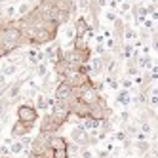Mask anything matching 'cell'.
<instances>
[{"instance_id":"6da1fadb","label":"cell","mask_w":158,"mask_h":158,"mask_svg":"<svg viewBox=\"0 0 158 158\" xmlns=\"http://www.w3.org/2000/svg\"><path fill=\"white\" fill-rule=\"evenodd\" d=\"M21 46H29V40L23 35L17 19H10L6 25L0 27V55L8 57Z\"/></svg>"},{"instance_id":"7a4b0ae2","label":"cell","mask_w":158,"mask_h":158,"mask_svg":"<svg viewBox=\"0 0 158 158\" xmlns=\"http://www.w3.org/2000/svg\"><path fill=\"white\" fill-rule=\"evenodd\" d=\"M17 120H21L23 124H27V126H31V128H35L36 122L40 120L38 109L35 105H31V103H21L17 107Z\"/></svg>"},{"instance_id":"3957f363","label":"cell","mask_w":158,"mask_h":158,"mask_svg":"<svg viewBox=\"0 0 158 158\" xmlns=\"http://www.w3.org/2000/svg\"><path fill=\"white\" fill-rule=\"evenodd\" d=\"M52 116L55 118V122L63 126V124L69 122V118L73 116L71 112V101H57L55 99V103L52 105Z\"/></svg>"},{"instance_id":"277c9868","label":"cell","mask_w":158,"mask_h":158,"mask_svg":"<svg viewBox=\"0 0 158 158\" xmlns=\"http://www.w3.org/2000/svg\"><path fill=\"white\" fill-rule=\"evenodd\" d=\"M89 116L95 118V120H99V122H103V120H110L112 110H110V107L107 105V101H105L103 97H99L95 103L89 107Z\"/></svg>"},{"instance_id":"5b68a950","label":"cell","mask_w":158,"mask_h":158,"mask_svg":"<svg viewBox=\"0 0 158 158\" xmlns=\"http://www.w3.org/2000/svg\"><path fill=\"white\" fill-rule=\"evenodd\" d=\"M59 128H61V126L55 122V118L52 116V112L44 114V116L38 120V131H42V133H50V135H53V133L59 131Z\"/></svg>"},{"instance_id":"8992f818","label":"cell","mask_w":158,"mask_h":158,"mask_svg":"<svg viewBox=\"0 0 158 158\" xmlns=\"http://www.w3.org/2000/svg\"><path fill=\"white\" fill-rule=\"evenodd\" d=\"M53 40H55V36L52 35V32H50V31H46L44 27H40V29H36L35 35H32V38H31V46L38 48V46H44V44L53 42Z\"/></svg>"},{"instance_id":"52a82bcc","label":"cell","mask_w":158,"mask_h":158,"mask_svg":"<svg viewBox=\"0 0 158 158\" xmlns=\"http://www.w3.org/2000/svg\"><path fill=\"white\" fill-rule=\"evenodd\" d=\"M89 107H92V105H88L86 101H82V99H73L71 101V112L78 120H84V118L89 116Z\"/></svg>"},{"instance_id":"ba28073f","label":"cell","mask_w":158,"mask_h":158,"mask_svg":"<svg viewBox=\"0 0 158 158\" xmlns=\"http://www.w3.org/2000/svg\"><path fill=\"white\" fill-rule=\"evenodd\" d=\"M55 99L57 101H73V86L67 80H59V84L55 86Z\"/></svg>"},{"instance_id":"9c48e42d","label":"cell","mask_w":158,"mask_h":158,"mask_svg":"<svg viewBox=\"0 0 158 158\" xmlns=\"http://www.w3.org/2000/svg\"><path fill=\"white\" fill-rule=\"evenodd\" d=\"M31 131H32L31 126L23 124L21 120H15V122H14V126H12V130H10V137L15 141V139H21V137H25V135H29Z\"/></svg>"},{"instance_id":"30bf717a","label":"cell","mask_w":158,"mask_h":158,"mask_svg":"<svg viewBox=\"0 0 158 158\" xmlns=\"http://www.w3.org/2000/svg\"><path fill=\"white\" fill-rule=\"evenodd\" d=\"M65 80L69 82L73 88H76V86H86V84L92 82V74H84V73H80V71H76V73H71L69 76L65 78Z\"/></svg>"},{"instance_id":"8fae6325","label":"cell","mask_w":158,"mask_h":158,"mask_svg":"<svg viewBox=\"0 0 158 158\" xmlns=\"http://www.w3.org/2000/svg\"><path fill=\"white\" fill-rule=\"evenodd\" d=\"M89 31H92V29H89V23H88V19H86L84 15H80V17H76V19H74V32H76V36H74V38L84 40V36L88 35Z\"/></svg>"},{"instance_id":"7c38bea8","label":"cell","mask_w":158,"mask_h":158,"mask_svg":"<svg viewBox=\"0 0 158 158\" xmlns=\"http://www.w3.org/2000/svg\"><path fill=\"white\" fill-rule=\"evenodd\" d=\"M50 147L53 151H69V141H67L63 135H57L53 133L50 137Z\"/></svg>"},{"instance_id":"4fadbf2b","label":"cell","mask_w":158,"mask_h":158,"mask_svg":"<svg viewBox=\"0 0 158 158\" xmlns=\"http://www.w3.org/2000/svg\"><path fill=\"white\" fill-rule=\"evenodd\" d=\"M29 59H31V63L32 65H38V63H42V61H46V55H44V52H40L38 48H32L31 52H29Z\"/></svg>"},{"instance_id":"5bb4252c","label":"cell","mask_w":158,"mask_h":158,"mask_svg":"<svg viewBox=\"0 0 158 158\" xmlns=\"http://www.w3.org/2000/svg\"><path fill=\"white\" fill-rule=\"evenodd\" d=\"M112 25H114V36H116L118 40H122V36H124V32H126V25H124V21L116 17L114 21H112Z\"/></svg>"},{"instance_id":"9a60e30c","label":"cell","mask_w":158,"mask_h":158,"mask_svg":"<svg viewBox=\"0 0 158 158\" xmlns=\"http://www.w3.org/2000/svg\"><path fill=\"white\" fill-rule=\"evenodd\" d=\"M82 122H84L82 126H84V128H86L88 131H92V130H99V126H101V122H99V120H95V118H92V116L84 118Z\"/></svg>"},{"instance_id":"2e32d148","label":"cell","mask_w":158,"mask_h":158,"mask_svg":"<svg viewBox=\"0 0 158 158\" xmlns=\"http://www.w3.org/2000/svg\"><path fill=\"white\" fill-rule=\"evenodd\" d=\"M2 73L4 76H14L15 73H17V63H12V61H8L6 65H2Z\"/></svg>"},{"instance_id":"e0dca14e","label":"cell","mask_w":158,"mask_h":158,"mask_svg":"<svg viewBox=\"0 0 158 158\" xmlns=\"http://www.w3.org/2000/svg\"><path fill=\"white\" fill-rule=\"evenodd\" d=\"M103 71H105V63H103V59H101V57L92 59V73H94V74H101Z\"/></svg>"},{"instance_id":"ac0fdd59","label":"cell","mask_w":158,"mask_h":158,"mask_svg":"<svg viewBox=\"0 0 158 158\" xmlns=\"http://www.w3.org/2000/svg\"><path fill=\"white\" fill-rule=\"evenodd\" d=\"M135 149H137V152L141 156H147V154H149V151H151V145L147 143L145 139H139L137 143H135Z\"/></svg>"},{"instance_id":"d6986e66","label":"cell","mask_w":158,"mask_h":158,"mask_svg":"<svg viewBox=\"0 0 158 158\" xmlns=\"http://www.w3.org/2000/svg\"><path fill=\"white\" fill-rule=\"evenodd\" d=\"M10 152H12V154H21V152H25L23 141H21V139H15V141L12 143V147H10Z\"/></svg>"},{"instance_id":"ffe728a7","label":"cell","mask_w":158,"mask_h":158,"mask_svg":"<svg viewBox=\"0 0 158 158\" xmlns=\"http://www.w3.org/2000/svg\"><path fill=\"white\" fill-rule=\"evenodd\" d=\"M50 107V103H48V97L44 95V94H40L38 97H36V109L38 110H46Z\"/></svg>"},{"instance_id":"44dd1931","label":"cell","mask_w":158,"mask_h":158,"mask_svg":"<svg viewBox=\"0 0 158 158\" xmlns=\"http://www.w3.org/2000/svg\"><path fill=\"white\" fill-rule=\"evenodd\" d=\"M35 73H36V76L44 78V76L48 74V63H46V61H42V63H38V65H36V69H35Z\"/></svg>"},{"instance_id":"7402d4cb","label":"cell","mask_w":158,"mask_h":158,"mask_svg":"<svg viewBox=\"0 0 158 158\" xmlns=\"http://www.w3.org/2000/svg\"><path fill=\"white\" fill-rule=\"evenodd\" d=\"M31 10H32V6H31L29 2H21V6L17 8V15L23 17V15H27V14L31 12Z\"/></svg>"},{"instance_id":"603a6c76","label":"cell","mask_w":158,"mask_h":158,"mask_svg":"<svg viewBox=\"0 0 158 158\" xmlns=\"http://www.w3.org/2000/svg\"><path fill=\"white\" fill-rule=\"evenodd\" d=\"M118 101L122 105H128L130 103V94L126 92V89H118Z\"/></svg>"},{"instance_id":"cb8c5ba5","label":"cell","mask_w":158,"mask_h":158,"mask_svg":"<svg viewBox=\"0 0 158 158\" xmlns=\"http://www.w3.org/2000/svg\"><path fill=\"white\" fill-rule=\"evenodd\" d=\"M137 67H135V61H131V59H128V74L130 76H135V74H137Z\"/></svg>"},{"instance_id":"d4e9b609","label":"cell","mask_w":158,"mask_h":158,"mask_svg":"<svg viewBox=\"0 0 158 158\" xmlns=\"http://www.w3.org/2000/svg\"><path fill=\"white\" fill-rule=\"evenodd\" d=\"M80 151H82V147L80 145H76V143H69V154H80Z\"/></svg>"},{"instance_id":"484cf974","label":"cell","mask_w":158,"mask_h":158,"mask_svg":"<svg viewBox=\"0 0 158 158\" xmlns=\"http://www.w3.org/2000/svg\"><path fill=\"white\" fill-rule=\"evenodd\" d=\"M80 158H94V152L88 149V147H84V149L80 151Z\"/></svg>"},{"instance_id":"4316f807","label":"cell","mask_w":158,"mask_h":158,"mask_svg":"<svg viewBox=\"0 0 158 158\" xmlns=\"http://www.w3.org/2000/svg\"><path fill=\"white\" fill-rule=\"evenodd\" d=\"M53 158H69V151H53Z\"/></svg>"},{"instance_id":"83f0119b","label":"cell","mask_w":158,"mask_h":158,"mask_svg":"<svg viewBox=\"0 0 158 158\" xmlns=\"http://www.w3.org/2000/svg\"><path fill=\"white\" fill-rule=\"evenodd\" d=\"M76 6L80 8V10H88V8H89V0H78Z\"/></svg>"},{"instance_id":"f1b7e54d","label":"cell","mask_w":158,"mask_h":158,"mask_svg":"<svg viewBox=\"0 0 158 158\" xmlns=\"http://www.w3.org/2000/svg\"><path fill=\"white\" fill-rule=\"evenodd\" d=\"M124 36H126L128 40H131V38H135V36H137V35H135V32H133V31H130V29H126V32H124Z\"/></svg>"},{"instance_id":"f546056e","label":"cell","mask_w":158,"mask_h":158,"mask_svg":"<svg viewBox=\"0 0 158 158\" xmlns=\"http://www.w3.org/2000/svg\"><path fill=\"white\" fill-rule=\"evenodd\" d=\"M0 154H6V156H10L12 152H10V149H8L6 145H2V147H0Z\"/></svg>"},{"instance_id":"4dcf8cb0","label":"cell","mask_w":158,"mask_h":158,"mask_svg":"<svg viewBox=\"0 0 158 158\" xmlns=\"http://www.w3.org/2000/svg\"><path fill=\"white\" fill-rule=\"evenodd\" d=\"M116 139L118 141H126V131H118L116 133Z\"/></svg>"},{"instance_id":"1f68e13d","label":"cell","mask_w":158,"mask_h":158,"mask_svg":"<svg viewBox=\"0 0 158 158\" xmlns=\"http://www.w3.org/2000/svg\"><path fill=\"white\" fill-rule=\"evenodd\" d=\"M97 158H109V151H99Z\"/></svg>"},{"instance_id":"d6a6232c","label":"cell","mask_w":158,"mask_h":158,"mask_svg":"<svg viewBox=\"0 0 158 158\" xmlns=\"http://www.w3.org/2000/svg\"><path fill=\"white\" fill-rule=\"evenodd\" d=\"M128 10H130V4H128V2H126V4H122V14H126Z\"/></svg>"},{"instance_id":"836d02e7","label":"cell","mask_w":158,"mask_h":158,"mask_svg":"<svg viewBox=\"0 0 158 158\" xmlns=\"http://www.w3.org/2000/svg\"><path fill=\"white\" fill-rule=\"evenodd\" d=\"M107 19H109V21H114V19H116V15L110 12V14H107Z\"/></svg>"},{"instance_id":"e575fe53","label":"cell","mask_w":158,"mask_h":158,"mask_svg":"<svg viewBox=\"0 0 158 158\" xmlns=\"http://www.w3.org/2000/svg\"><path fill=\"white\" fill-rule=\"evenodd\" d=\"M25 2H29V4H31V6H32V8H35V6H36V4H38V0H25Z\"/></svg>"},{"instance_id":"d590c367","label":"cell","mask_w":158,"mask_h":158,"mask_svg":"<svg viewBox=\"0 0 158 158\" xmlns=\"http://www.w3.org/2000/svg\"><path fill=\"white\" fill-rule=\"evenodd\" d=\"M122 86H124V88H130L131 82H130V80H122Z\"/></svg>"},{"instance_id":"8d00e7d4","label":"cell","mask_w":158,"mask_h":158,"mask_svg":"<svg viewBox=\"0 0 158 158\" xmlns=\"http://www.w3.org/2000/svg\"><path fill=\"white\" fill-rule=\"evenodd\" d=\"M154 50H158V40L154 38Z\"/></svg>"},{"instance_id":"74e56055","label":"cell","mask_w":158,"mask_h":158,"mask_svg":"<svg viewBox=\"0 0 158 158\" xmlns=\"http://www.w3.org/2000/svg\"><path fill=\"white\" fill-rule=\"evenodd\" d=\"M0 158H10V156H6V154H0Z\"/></svg>"},{"instance_id":"f35d334b","label":"cell","mask_w":158,"mask_h":158,"mask_svg":"<svg viewBox=\"0 0 158 158\" xmlns=\"http://www.w3.org/2000/svg\"><path fill=\"white\" fill-rule=\"evenodd\" d=\"M154 38H156V40H158V32H156V35H154Z\"/></svg>"},{"instance_id":"ab89813d","label":"cell","mask_w":158,"mask_h":158,"mask_svg":"<svg viewBox=\"0 0 158 158\" xmlns=\"http://www.w3.org/2000/svg\"><path fill=\"white\" fill-rule=\"evenodd\" d=\"M0 59H2V55H0Z\"/></svg>"}]
</instances>
